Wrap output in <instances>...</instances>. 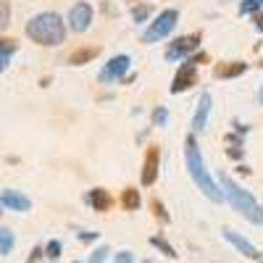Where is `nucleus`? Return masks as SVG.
Returning a JSON list of instances; mask_svg holds the SVG:
<instances>
[{
	"instance_id": "1",
	"label": "nucleus",
	"mask_w": 263,
	"mask_h": 263,
	"mask_svg": "<svg viewBox=\"0 0 263 263\" xmlns=\"http://www.w3.org/2000/svg\"><path fill=\"white\" fill-rule=\"evenodd\" d=\"M184 163H187V171H190L195 187L203 190V195L208 197L211 203H221L224 195H221V190H218V184L213 182L211 171L205 168L203 153H200V147H197L195 135H187V140H184Z\"/></svg>"
},
{
	"instance_id": "2",
	"label": "nucleus",
	"mask_w": 263,
	"mask_h": 263,
	"mask_svg": "<svg viewBox=\"0 0 263 263\" xmlns=\"http://www.w3.org/2000/svg\"><path fill=\"white\" fill-rule=\"evenodd\" d=\"M218 190H221V195L227 197V203L232 205V211H237L242 218H248L250 224L255 227H263V205L255 200V197L239 187L229 174H218Z\"/></svg>"
},
{
	"instance_id": "3",
	"label": "nucleus",
	"mask_w": 263,
	"mask_h": 263,
	"mask_svg": "<svg viewBox=\"0 0 263 263\" xmlns=\"http://www.w3.org/2000/svg\"><path fill=\"white\" fill-rule=\"evenodd\" d=\"M24 32H27V37L32 42H37V45H42V48H55L66 40V24H63V18L58 13H53V11L32 16L27 21Z\"/></svg>"
},
{
	"instance_id": "4",
	"label": "nucleus",
	"mask_w": 263,
	"mask_h": 263,
	"mask_svg": "<svg viewBox=\"0 0 263 263\" xmlns=\"http://www.w3.org/2000/svg\"><path fill=\"white\" fill-rule=\"evenodd\" d=\"M179 21V11L177 8H166L156 16V21H150V27L145 29L142 34V42L145 45H153V42H161L163 37H168L174 32V27H177Z\"/></svg>"
},
{
	"instance_id": "5",
	"label": "nucleus",
	"mask_w": 263,
	"mask_h": 263,
	"mask_svg": "<svg viewBox=\"0 0 263 263\" xmlns=\"http://www.w3.org/2000/svg\"><path fill=\"white\" fill-rule=\"evenodd\" d=\"M200 40L203 34L200 32H195V34H184V37H177L171 42V48L166 50V58L168 61H187L197 48H200Z\"/></svg>"
},
{
	"instance_id": "6",
	"label": "nucleus",
	"mask_w": 263,
	"mask_h": 263,
	"mask_svg": "<svg viewBox=\"0 0 263 263\" xmlns=\"http://www.w3.org/2000/svg\"><path fill=\"white\" fill-rule=\"evenodd\" d=\"M129 55H114L111 61H108L103 69H100V74H98V79L103 82V84H108V82H119V79H124L126 77V71H129Z\"/></svg>"
},
{
	"instance_id": "7",
	"label": "nucleus",
	"mask_w": 263,
	"mask_h": 263,
	"mask_svg": "<svg viewBox=\"0 0 263 263\" xmlns=\"http://www.w3.org/2000/svg\"><path fill=\"white\" fill-rule=\"evenodd\" d=\"M158 171H161V150H158V147H147L140 182H142L145 187H153V184H156V179H158Z\"/></svg>"
},
{
	"instance_id": "8",
	"label": "nucleus",
	"mask_w": 263,
	"mask_h": 263,
	"mask_svg": "<svg viewBox=\"0 0 263 263\" xmlns=\"http://www.w3.org/2000/svg\"><path fill=\"white\" fill-rule=\"evenodd\" d=\"M92 18H95V11H92V6L90 3H77L71 11H69V27L74 29V32H87L90 29V24H92Z\"/></svg>"
},
{
	"instance_id": "9",
	"label": "nucleus",
	"mask_w": 263,
	"mask_h": 263,
	"mask_svg": "<svg viewBox=\"0 0 263 263\" xmlns=\"http://www.w3.org/2000/svg\"><path fill=\"white\" fill-rule=\"evenodd\" d=\"M197 82V66L192 63V61H184L182 66H179V71H177V77H174V84H171V92L174 95H179V92H184V90H190V87Z\"/></svg>"
},
{
	"instance_id": "10",
	"label": "nucleus",
	"mask_w": 263,
	"mask_h": 263,
	"mask_svg": "<svg viewBox=\"0 0 263 263\" xmlns=\"http://www.w3.org/2000/svg\"><path fill=\"white\" fill-rule=\"evenodd\" d=\"M224 239H227V242H232L239 253H242L245 258H253V260H263V253L250 242V239H245L242 234H237L234 229H224Z\"/></svg>"
},
{
	"instance_id": "11",
	"label": "nucleus",
	"mask_w": 263,
	"mask_h": 263,
	"mask_svg": "<svg viewBox=\"0 0 263 263\" xmlns=\"http://www.w3.org/2000/svg\"><path fill=\"white\" fill-rule=\"evenodd\" d=\"M0 208H8V211H16V213H27L32 208V200L27 195L16 192V190H6V192H0Z\"/></svg>"
},
{
	"instance_id": "12",
	"label": "nucleus",
	"mask_w": 263,
	"mask_h": 263,
	"mask_svg": "<svg viewBox=\"0 0 263 263\" xmlns=\"http://www.w3.org/2000/svg\"><path fill=\"white\" fill-rule=\"evenodd\" d=\"M84 200H87V205H92L95 211H100V213H105V211H111V205H114V197L108 195V190H90L84 195Z\"/></svg>"
},
{
	"instance_id": "13",
	"label": "nucleus",
	"mask_w": 263,
	"mask_h": 263,
	"mask_svg": "<svg viewBox=\"0 0 263 263\" xmlns=\"http://www.w3.org/2000/svg\"><path fill=\"white\" fill-rule=\"evenodd\" d=\"M208 116H211V95L203 92L200 100H197V111H195V116H192V129H195V132H203L205 124H208Z\"/></svg>"
},
{
	"instance_id": "14",
	"label": "nucleus",
	"mask_w": 263,
	"mask_h": 263,
	"mask_svg": "<svg viewBox=\"0 0 263 263\" xmlns=\"http://www.w3.org/2000/svg\"><path fill=\"white\" fill-rule=\"evenodd\" d=\"M245 71H248V63H242V61H229V63H218L216 69H213V74H216L218 79H234V77L245 74Z\"/></svg>"
},
{
	"instance_id": "15",
	"label": "nucleus",
	"mask_w": 263,
	"mask_h": 263,
	"mask_svg": "<svg viewBox=\"0 0 263 263\" xmlns=\"http://www.w3.org/2000/svg\"><path fill=\"white\" fill-rule=\"evenodd\" d=\"M18 50V42L11 40V37H0V74L8 69V63L13 58V53Z\"/></svg>"
},
{
	"instance_id": "16",
	"label": "nucleus",
	"mask_w": 263,
	"mask_h": 263,
	"mask_svg": "<svg viewBox=\"0 0 263 263\" xmlns=\"http://www.w3.org/2000/svg\"><path fill=\"white\" fill-rule=\"evenodd\" d=\"M121 205H124L126 211H140V205H142L140 190H135V187L124 190V192H121Z\"/></svg>"
},
{
	"instance_id": "17",
	"label": "nucleus",
	"mask_w": 263,
	"mask_h": 263,
	"mask_svg": "<svg viewBox=\"0 0 263 263\" xmlns=\"http://www.w3.org/2000/svg\"><path fill=\"white\" fill-rule=\"evenodd\" d=\"M98 53H100V48H82V50L69 55V63L71 66H84V63H90L92 58H98Z\"/></svg>"
},
{
	"instance_id": "18",
	"label": "nucleus",
	"mask_w": 263,
	"mask_h": 263,
	"mask_svg": "<svg viewBox=\"0 0 263 263\" xmlns=\"http://www.w3.org/2000/svg\"><path fill=\"white\" fill-rule=\"evenodd\" d=\"M150 245L156 248V250H161V253H163L166 258H171V260H174V258H179L177 248H174V245L168 242V239H163L161 234H156V237H150Z\"/></svg>"
},
{
	"instance_id": "19",
	"label": "nucleus",
	"mask_w": 263,
	"mask_h": 263,
	"mask_svg": "<svg viewBox=\"0 0 263 263\" xmlns=\"http://www.w3.org/2000/svg\"><path fill=\"white\" fill-rule=\"evenodd\" d=\"M13 245H16L13 232H11V229H6V227H0V255H11Z\"/></svg>"
},
{
	"instance_id": "20",
	"label": "nucleus",
	"mask_w": 263,
	"mask_h": 263,
	"mask_svg": "<svg viewBox=\"0 0 263 263\" xmlns=\"http://www.w3.org/2000/svg\"><path fill=\"white\" fill-rule=\"evenodd\" d=\"M239 16H250V13H260L263 11V0H242L239 3Z\"/></svg>"
},
{
	"instance_id": "21",
	"label": "nucleus",
	"mask_w": 263,
	"mask_h": 263,
	"mask_svg": "<svg viewBox=\"0 0 263 263\" xmlns=\"http://www.w3.org/2000/svg\"><path fill=\"white\" fill-rule=\"evenodd\" d=\"M42 250H45V255H48V258L58 260V258H61V250H63V245H61V239H50V242H48L45 248H42Z\"/></svg>"
},
{
	"instance_id": "22",
	"label": "nucleus",
	"mask_w": 263,
	"mask_h": 263,
	"mask_svg": "<svg viewBox=\"0 0 263 263\" xmlns=\"http://www.w3.org/2000/svg\"><path fill=\"white\" fill-rule=\"evenodd\" d=\"M150 205H153V213H156V218H161L163 224H168V221H171V216L166 213V208H163V203L158 200V197H156V200H153Z\"/></svg>"
},
{
	"instance_id": "23",
	"label": "nucleus",
	"mask_w": 263,
	"mask_h": 263,
	"mask_svg": "<svg viewBox=\"0 0 263 263\" xmlns=\"http://www.w3.org/2000/svg\"><path fill=\"white\" fill-rule=\"evenodd\" d=\"M150 11H153L150 6H135V8H132V18H135L137 24H142V21L150 16Z\"/></svg>"
},
{
	"instance_id": "24",
	"label": "nucleus",
	"mask_w": 263,
	"mask_h": 263,
	"mask_svg": "<svg viewBox=\"0 0 263 263\" xmlns=\"http://www.w3.org/2000/svg\"><path fill=\"white\" fill-rule=\"evenodd\" d=\"M166 121H168V111L163 105H158L156 111H153V126H163Z\"/></svg>"
},
{
	"instance_id": "25",
	"label": "nucleus",
	"mask_w": 263,
	"mask_h": 263,
	"mask_svg": "<svg viewBox=\"0 0 263 263\" xmlns=\"http://www.w3.org/2000/svg\"><path fill=\"white\" fill-rule=\"evenodd\" d=\"M108 253H111V248H105V245H100L92 255H90V260H87V263H103L105 258H108Z\"/></svg>"
},
{
	"instance_id": "26",
	"label": "nucleus",
	"mask_w": 263,
	"mask_h": 263,
	"mask_svg": "<svg viewBox=\"0 0 263 263\" xmlns=\"http://www.w3.org/2000/svg\"><path fill=\"white\" fill-rule=\"evenodd\" d=\"M8 16H11V8H8V0H0V29L8 24Z\"/></svg>"
},
{
	"instance_id": "27",
	"label": "nucleus",
	"mask_w": 263,
	"mask_h": 263,
	"mask_svg": "<svg viewBox=\"0 0 263 263\" xmlns=\"http://www.w3.org/2000/svg\"><path fill=\"white\" fill-rule=\"evenodd\" d=\"M114 258H116V263H135V255H132V250H119Z\"/></svg>"
},
{
	"instance_id": "28",
	"label": "nucleus",
	"mask_w": 263,
	"mask_h": 263,
	"mask_svg": "<svg viewBox=\"0 0 263 263\" xmlns=\"http://www.w3.org/2000/svg\"><path fill=\"white\" fill-rule=\"evenodd\" d=\"M82 242H98V237H100V232H79L77 234Z\"/></svg>"
},
{
	"instance_id": "29",
	"label": "nucleus",
	"mask_w": 263,
	"mask_h": 263,
	"mask_svg": "<svg viewBox=\"0 0 263 263\" xmlns=\"http://www.w3.org/2000/svg\"><path fill=\"white\" fill-rule=\"evenodd\" d=\"M187 61H192L195 66H197V63H205V61H208V53H197V55H190Z\"/></svg>"
},
{
	"instance_id": "30",
	"label": "nucleus",
	"mask_w": 263,
	"mask_h": 263,
	"mask_svg": "<svg viewBox=\"0 0 263 263\" xmlns=\"http://www.w3.org/2000/svg\"><path fill=\"white\" fill-rule=\"evenodd\" d=\"M42 255H45V250H42V248H34V250H32V255H29V263H37Z\"/></svg>"
},
{
	"instance_id": "31",
	"label": "nucleus",
	"mask_w": 263,
	"mask_h": 263,
	"mask_svg": "<svg viewBox=\"0 0 263 263\" xmlns=\"http://www.w3.org/2000/svg\"><path fill=\"white\" fill-rule=\"evenodd\" d=\"M255 27H258V32H263V11L255 13Z\"/></svg>"
},
{
	"instance_id": "32",
	"label": "nucleus",
	"mask_w": 263,
	"mask_h": 263,
	"mask_svg": "<svg viewBox=\"0 0 263 263\" xmlns=\"http://www.w3.org/2000/svg\"><path fill=\"white\" fill-rule=\"evenodd\" d=\"M260 100H263V90H260Z\"/></svg>"
},
{
	"instance_id": "33",
	"label": "nucleus",
	"mask_w": 263,
	"mask_h": 263,
	"mask_svg": "<svg viewBox=\"0 0 263 263\" xmlns=\"http://www.w3.org/2000/svg\"><path fill=\"white\" fill-rule=\"evenodd\" d=\"M74 263H79V260H74Z\"/></svg>"
},
{
	"instance_id": "34",
	"label": "nucleus",
	"mask_w": 263,
	"mask_h": 263,
	"mask_svg": "<svg viewBox=\"0 0 263 263\" xmlns=\"http://www.w3.org/2000/svg\"><path fill=\"white\" fill-rule=\"evenodd\" d=\"M260 263H263V260H260Z\"/></svg>"
}]
</instances>
